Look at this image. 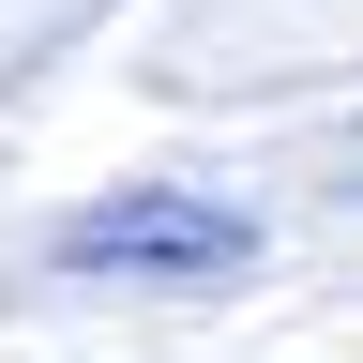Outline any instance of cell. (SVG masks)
<instances>
[{
	"label": "cell",
	"mask_w": 363,
	"mask_h": 363,
	"mask_svg": "<svg viewBox=\"0 0 363 363\" xmlns=\"http://www.w3.org/2000/svg\"><path fill=\"white\" fill-rule=\"evenodd\" d=\"M257 227L227 197H182V182H121V197H76L61 212V272H152V288H212L242 272Z\"/></svg>",
	"instance_id": "6da1fadb"
}]
</instances>
